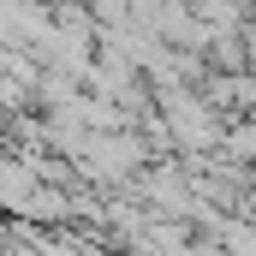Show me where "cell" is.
<instances>
[{
  "instance_id": "obj_1",
  "label": "cell",
  "mask_w": 256,
  "mask_h": 256,
  "mask_svg": "<svg viewBox=\"0 0 256 256\" xmlns=\"http://www.w3.org/2000/svg\"><path fill=\"white\" fill-rule=\"evenodd\" d=\"M220 143H226V155H232L238 167H256V114L232 120V126L220 131Z\"/></svg>"
}]
</instances>
